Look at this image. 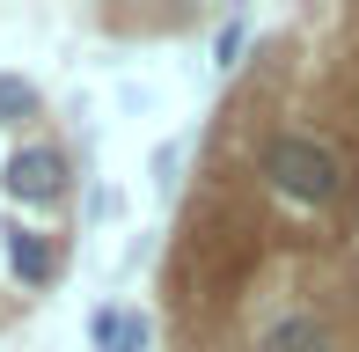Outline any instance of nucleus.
Masks as SVG:
<instances>
[{
    "label": "nucleus",
    "instance_id": "1",
    "mask_svg": "<svg viewBox=\"0 0 359 352\" xmlns=\"http://www.w3.org/2000/svg\"><path fill=\"white\" fill-rule=\"evenodd\" d=\"M250 184H264L271 198L301 205V213H323V220H345L352 213V184L359 169L345 162V147H337L330 133H308V125H257L250 133Z\"/></svg>",
    "mask_w": 359,
    "mask_h": 352
},
{
    "label": "nucleus",
    "instance_id": "8",
    "mask_svg": "<svg viewBox=\"0 0 359 352\" xmlns=\"http://www.w3.org/2000/svg\"><path fill=\"white\" fill-rule=\"evenodd\" d=\"M213 59H220V74H235V67H242V22H227V29H220Z\"/></svg>",
    "mask_w": 359,
    "mask_h": 352
},
{
    "label": "nucleus",
    "instance_id": "6",
    "mask_svg": "<svg viewBox=\"0 0 359 352\" xmlns=\"http://www.w3.org/2000/svg\"><path fill=\"white\" fill-rule=\"evenodd\" d=\"M44 118H52V110H44V88L22 81V74H0V125H8V133H37Z\"/></svg>",
    "mask_w": 359,
    "mask_h": 352
},
{
    "label": "nucleus",
    "instance_id": "2",
    "mask_svg": "<svg viewBox=\"0 0 359 352\" xmlns=\"http://www.w3.org/2000/svg\"><path fill=\"white\" fill-rule=\"evenodd\" d=\"M74 184H81V154L52 133H29L22 147L0 162V191L8 205H29V213H67L74 205Z\"/></svg>",
    "mask_w": 359,
    "mask_h": 352
},
{
    "label": "nucleus",
    "instance_id": "5",
    "mask_svg": "<svg viewBox=\"0 0 359 352\" xmlns=\"http://www.w3.org/2000/svg\"><path fill=\"white\" fill-rule=\"evenodd\" d=\"M88 345L95 352H154V316L125 309V301H103V309L88 316Z\"/></svg>",
    "mask_w": 359,
    "mask_h": 352
},
{
    "label": "nucleus",
    "instance_id": "9",
    "mask_svg": "<svg viewBox=\"0 0 359 352\" xmlns=\"http://www.w3.org/2000/svg\"><path fill=\"white\" fill-rule=\"evenodd\" d=\"M8 316H15V309H0V330H8Z\"/></svg>",
    "mask_w": 359,
    "mask_h": 352
},
{
    "label": "nucleus",
    "instance_id": "4",
    "mask_svg": "<svg viewBox=\"0 0 359 352\" xmlns=\"http://www.w3.org/2000/svg\"><path fill=\"white\" fill-rule=\"evenodd\" d=\"M0 250H8V271H15V286L22 294H52L59 279H67V235H52V228H29V220H8L0 228Z\"/></svg>",
    "mask_w": 359,
    "mask_h": 352
},
{
    "label": "nucleus",
    "instance_id": "7",
    "mask_svg": "<svg viewBox=\"0 0 359 352\" xmlns=\"http://www.w3.org/2000/svg\"><path fill=\"white\" fill-rule=\"evenodd\" d=\"M95 22H103V29H191L198 8H169V15H118V8H110V15H95Z\"/></svg>",
    "mask_w": 359,
    "mask_h": 352
},
{
    "label": "nucleus",
    "instance_id": "3",
    "mask_svg": "<svg viewBox=\"0 0 359 352\" xmlns=\"http://www.w3.org/2000/svg\"><path fill=\"white\" fill-rule=\"evenodd\" d=\"M242 352H345V338L323 301H279L242 330Z\"/></svg>",
    "mask_w": 359,
    "mask_h": 352
}]
</instances>
